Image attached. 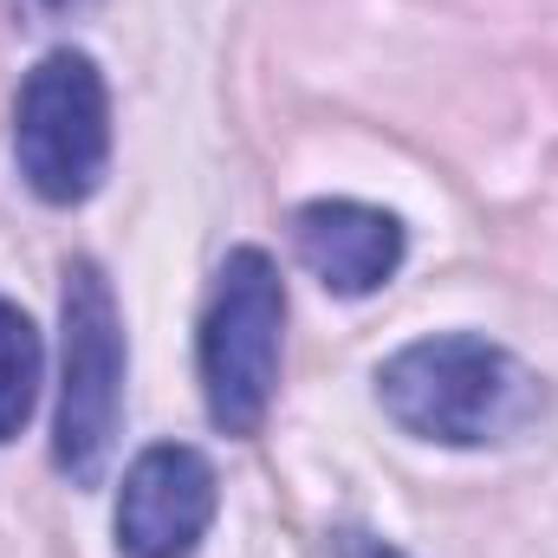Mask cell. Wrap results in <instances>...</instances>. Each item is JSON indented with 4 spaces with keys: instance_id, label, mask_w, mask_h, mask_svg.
Wrapping results in <instances>:
<instances>
[{
    "instance_id": "cell-1",
    "label": "cell",
    "mask_w": 558,
    "mask_h": 558,
    "mask_svg": "<svg viewBox=\"0 0 558 558\" xmlns=\"http://www.w3.org/2000/svg\"><path fill=\"white\" fill-rule=\"evenodd\" d=\"M384 410L422 441L448 448H481L520 428L533 410V377L487 338L448 331V338H416L377 371Z\"/></svg>"
},
{
    "instance_id": "cell-2",
    "label": "cell",
    "mask_w": 558,
    "mask_h": 558,
    "mask_svg": "<svg viewBox=\"0 0 558 558\" xmlns=\"http://www.w3.org/2000/svg\"><path fill=\"white\" fill-rule=\"evenodd\" d=\"M59 422H52V461L65 481L92 487L111 461L118 416H124V318L111 299V279L92 260L65 267L59 299Z\"/></svg>"
},
{
    "instance_id": "cell-3",
    "label": "cell",
    "mask_w": 558,
    "mask_h": 558,
    "mask_svg": "<svg viewBox=\"0 0 558 558\" xmlns=\"http://www.w3.org/2000/svg\"><path fill=\"white\" fill-rule=\"evenodd\" d=\"M279 331L286 286L260 247H234L215 274V299L202 318V390L221 435H254L267 422L279 384Z\"/></svg>"
},
{
    "instance_id": "cell-4",
    "label": "cell",
    "mask_w": 558,
    "mask_h": 558,
    "mask_svg": "<svg viewBox=\"0 0 558 558\" xmlns=\"http://www.w3.org/2000/svg\"><path fill=\"white\" fill-rule=\"evenodd\" d=\"M13 162L52 208L85 202L111 162V98L85 52H46L13 105Z\"/></svg>"
},
{
    "instance_id": "cell-5",
    "label": "cell",
    "mask_w": 558,
    "mask_h": 558,
    "mask_svg": "<svg viewBox=\"0 0 558 558\" xmlns=\"http://www.w3.org/2000/svg\"><path fill=\"white\" fill-rule=\"evenodd\" d=\"M215 520V468L182 448H143L118 494V553L124 558H189Z\"/></svg>"
},
{
    "instance_id": "cell-6",
    "label": "cell",
    "mask_w": 558,
    "mask_h": 558,
    "mask_svg": "<svg viewBox=\"0 0 558 558\" xmlns=\"http://www.w3.org/2000/svg\"><path fill=\"white\" fill-rule=\"evenodd\" d=\"M292 247L325 292L364 299L403 267V221L364 202H305L292 215Z\"/></svg>"
},
{
    "instance_id": "cell-7",
    "label": "cell",
    "mask_w": 558,
    "mask_h": 558,
    "mask_svg": "<svg viewBox=\"0 0 558 558\" xmlns=\"http://www.w3.org/2000/svg\"><path fill=\"white\" fill-rule=\"evenodd\" d=\"M39 364L46 357H39L33 318L0 299V441H13L26 428V416H33V403H39Z\"/></svg>"
},
{
    "instance_id": "cell-8",
    "label": "cell",
    "mask_w": 558,
    "mask_h": 558,
    "mask_svg": "<svg viewBox=\"0 0 558 558\" xmlns=\"http://www.w3.org/2000/svg\"><path fill=\"white\" fill-rule=\"evenodd\" d=\"M338 558H403V553L384 546L377 533H338Z\"/></svg>"
},
{
    "instance_id": "cell-9",
    "label": "cell",
    "mask_w": 558,
    "mask_h": 558,
    "mask_svg": "<svg viewBox=\"0 0 558 558\" xmlns=\"http://www.w3.org/2000/svg\"><path fill=\"white\" fill-rule=\"evenodd\" d=\"M33 20H72V13H85L92 0H20Z\"/></svg>"
}]
</instances>
